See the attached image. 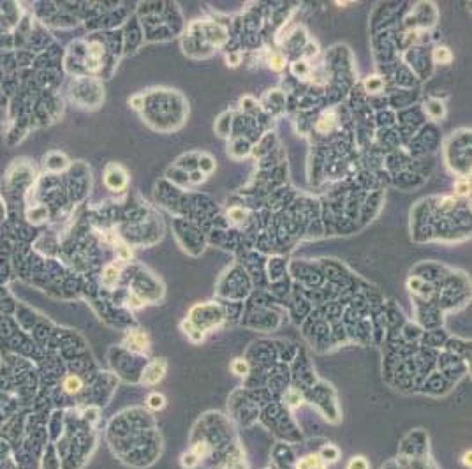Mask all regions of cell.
<instances>
[{
	"label": "cell",
	"mask_w": 472,
	"mask_h": 469,
	"mask_svg": "<svg viewBox=\"0 0 472 469\" xmlns=\"http://www.w3.org/2000/svg\"><path fill=\"white\" fill-rule=\"evenodd\" d=\"M284 401H286V404H288L289 407H298L300 404H302V397L298 395V393L294 392V390H291V392L286 393Z\"/></svg>",
	"instance_id": "8"
},
{
	"label": "cell",
	"mask_w": 472,
	"mask_h": 469,
	"mask_svg": "<svg viewBox=\"0 0 472 469\" xmlns=\"http://www.w3.org/2000/svg\"><path fill=\"white\" fill-rule=\"evenodd\" d=\"M233 372L238 374V376H245L248 372V365L244 360H234L233 362Z\"/></svg>",
	"instance_id": "14"
},
{
	"label": "cell",
	"mask_w": 472,
	"mask_h": 469,
	"mask_svg": "<svg viewBox=\"0 0 472 469\" xmlns=\"http://www.w3.org/2000/svg\"><path fill=\"white\" fill-rule=\"evenodd\" d=\"M127 346L136 351H143L148 348V337L143 332H131L127 335Z\"/></svg>",
	"instance_id": "3"
},
{
	"label": "cell",
	"mask_w": 472,
	"mask_h": 469,
	"mask_svg": "<svg viewBox=\"0 0 472 469\" xmlns=\"http://www.w3.org/2000/svg\"><path fill=\"white\" fill-rule=\"evenodd\" d=\"M118 279V268L115 265H107L103 274V282L106 286H113Z\"/></svg>",
	"instance_id": "6"
},
{
	"label": "cell",
	"mask_w": 472,
	"mask_h": 469,
	"mask_svg": "<svg viewBox=\"0 0 472 469\" xmlns=\"http://www.w3.org/2000/svg\"><path fill=\"white\" fill-rule=\"evenodd\" d=\"M141 102H143V97L141 96H136V97H132V99H131V104L134 108H141Z\"/></svg>",
	"instance_id": "24"
},
{
	"label": "cell",
	"mask_w": 472,
	"mask_h": 469,
	"mask_svg": "<svg viewBox=\"0 0 472 469\" xmlns=\"http://www.w3.org/2000/svg\"><path fill=\"white\" fill-rule=\"evenodd\" d=\"M433 58L437 60V62H449L451 60V53H449L448 48H437L435 51H433Z\"/></svg>",
	"instance_id": "9"
},
{
	"label": "cell",
	"mask_w": 472,
	"mask_h": 469,
	"mask_svg": "<svg viewBox=\"0 0 472 469\" xmlns=\"http://www.w3.org/2000/svg\"><path fill=\"white\" fill-rule=\"evenodd\" d=\"M463 457H465V459H463V462H465V464H471V453H465Z\"/></svg>",
	"instance_id": "26"
},
{
	"label": "cell",
	"mask_w": 472,
	"mask_h": 469,
	"mask_svg": "<svg viewBox=\"0 0 472 469\" xmlns=\"http://www.w3.org/2000/svg\"><path fill=\"white\" fill-rule=\"evenodd\" d=\"M104 182H106L107 187H111L113 191H118V189H122L127 182L125 173H123L118 166H109L106 171V177H104Z\"/></svg>",
	"instance_id": "2"
},
{
	"label": "cell",
	"mask_w": 472,
	"mask_h": 469,
	"mask_svg": "<svg viewBox=\"0 0 472 469\" xmlns=\"http://www.w3.org/2000/svg\"><path fill=\"white\" fill-rule=\"evenodd\" d=\"M129 305L134 307V309H139V307L143 305V300L139 298V296H136L134 293H132V295H129Z\"/></svg>",
	"instance_id": "19"
},
{
	"label": "cell",
	"mask_w": 472,
	"mask_h": 469,
	"mask_svg": "<svg viewBox=\"0 0 472 469\" xmlns=\"http://www.w3.org/2000/svg\"><path fill=\"white\" fill-rule=\"evenodd\" d=\"M469 187H471V185H469L467 180H460V182H458L457 187H455V189H457V193H458V194H462V196H465V194H469V191H471V189H469Z\"/></svg>",
	"instance_id": "18"
},
{
	"label": "cell",
	"mask_w": 472,
	"mask_h": 469,
	"mask_svg": "<svg viewBox=\"0 0 472 469\" xmlns=\"http://www.w3.org/2000/svg\"><path fill=\"white\" fill-rule=\"evenodd\" d=\"M198 462H199V459H198V457H196V455L192 453V452H190V453H183V455H182V466H183V468H194V466L198 464Z\"/></svg>",
	"instance_id": "13"
},
{
	"label": "cell",
	"mask_w": 472,
	"mask_h": 469,
	"mask_svg": "<svg viewBox=\"0 0 472 469\" xmlns=\"http://www.w3.org/2000/svg\"><path fill=\"white\" fill-rule=\"evenodd\" d=\"M83 383L78 376H69L65 381H63V390L67 393H78L81 390Z\"/></svg>",
	"instance_id": "5"
},
{
	"label": "cell",
	"mask_w": 472,
	"mask_h": 469,
	"mask_svg": "<svg viewBox=\"0 0 472 469\" xmlns=\"http://www.w3.org/2000/svg\"><path fill=\"white\" fill-rule=\"evenodd\" d=\"M284 65H286V60H284L282 55H272V58H270V67L273 71H282Z\"/></svg>",
	"instance_id": "10"
},
{
	"label": "cell",
	"mask_w": 472,
	"mask_h": 469,
	"mask_svg": "<svg viewBox=\"0 0 472 469\" xmlns=\"http://www.w3.org/2000/svg\"><path fill=\"white\" fill-rule=\"evenodd\" d=\"M164 372H166V362L164 360H155V362H152L150 365L146 367L141 381L145 383V385H155V383H159L162 379Z\"/></svg>",
	"instance_id": "1"
},
{
	"label": "cell",
	"mask_w": 472,
	"mask_h": 469,
	"mask_svg": "<svg viewBox=\"0 0 472 469\" xmlns=\"http://www.w3.org/2000/svg\"><path fill=\"white\" fill-rule=\"evenodd\" d=\"M322 457L326 460H330V462H335L336 459H338V450H336L335 446H324L322 448Z\"/></svg>",
	"instance_id": "12"
},
{
	"label": "cell",
	"mask_w": 472,
	"mask_h": 469,
	"mask_svg": "<svg viewBox=\"0 0 472 469\" xmlns=\"http://www.w3.org/2000/svg\"><path fill=\"white\" fill-rule=\"evenodd\" d=\"M430 112H432L433 116H441L442 115V106L439 104V102H430Z\"/></svg>",
	"instance_id": "20"
},
{
	"label": "cell",
	"mask_w": 472,
	"mask_h": 469,
	"mask_svg": "<svg viewBox=\"0 0 472 469\" xmlns=\"http://www.w3.org/2000/svg\"><path fill=\"white\" fill-rule=\"evenodd\" d=\"M228 64H231V65H238V64H240V55L238 53L228 55Z\"/></svg>",
	"instance_id": "23"
},
{
	"label": "cell",
	"mask_w": 472,
	"mask_h": 469,
	"mask_svg": "<svg viewBox=\"0 0 472 469\" xmlns=\"http://www.w3.org/2000/svg\"><path fill=\"white\" fill-rule=\"evenodd\" d=\"M298 469H324V460L319 455H308L298 462Z\"/></svg>",
	"instance_id": "4"
},
{
	"label": "cell",
	"mask_w": 472,
	"mask_h": 469,
	"mask_svg": "<svg viewBox=\"0 0 472 469\" xmlns=\"http://www.w3.org/2000/svg\"><path fill=\"white\" fill-rule=\"evenodd\" d=\"M189 335H190V339H192L194 342H199V340H203V332H201V330H198V328L189 330Z\"/></svg>",
	"instance_id": "21"
},
{
	"label": "cell",
	"mask_w": 472,
	"mask_h": 469,
	"mask_svg": "<svg viewBox=\"0 0 472 469\" xmlns=\"http://www.w3.org/2000/svg\"><path fill=\"white\" fill-rule=\"evenodd\" d=\"M208 452H210V448H208V445H206V443H198V445L192 448V453H194L198 459H203V457H206V455H208Z\"/></svg>",
	"instance_id": "15"
},
{
	"label": "cell",
	"mask_w": 472,
	"mask_h": 469,
	"mask_svg": "<svg viewBox=\"0 0 472 469\" xmlns=\"http://www.w3.org/2000/svg\"><path fill=\"white\" fill-rule=\"evenodd\" d=\"M381 85H382L381 80H368V81H366V87L372 88V90H379Z\"/></svg>",
	"instance_id": "22"
},
{
	"label": "cell",
	"mask_w": 472,
	"mask_h": 469,
	"mask_svg": "<svg viewBox=\"0 0 472 469\" xmlns=\"http://www.w3.org/2000/svg\"><path fill=\"white\" fill-rule=\"evenodd\" d=\"M229 469H245V464L242 462V460H238V462H234V464L229 466Z\"/></svg>",
	"instance_id": "25"
},
{
	"label": "cell",
	"mask_w": 472,
	"mask_h": 469,
	"mask_svg": "<svg viewBox=\"0 0 472 469\" xmlns=\"http://www.w3.org/2000/svg\"><path fill=\"white\" fill-rule=\"evenodd\" d=\"M148 406H150L152 409H155V411L162 409V407L166 406L164 395H161V393H152V395L148 397Z\"/></svg>",
	"instance_id": "7"
},
{
	"label": "cell",
	"mask_w": 472,
	"mask_h": 469,
	"mask_svg": "<svg viewBox=\"0 0 472 469\" xmlns=\"http://www.w3.org/2000/svg\"><path fill=\"white\" fill-rule=\"evenodd\" d=\"M333 127V116H322L321 120L317 122V129L321 132H328V129Z\"/></svg>",
	"instance_id": "16"
},
{
	"label": "cell",
	"mask_w": 472,
	"mask_h": 469,
	"mask_svg": "<svg viewBox=\"0 0 472 469\" xmlns=\"http://www.w3.org/2000/svg\"><path fill=\"white\" fill-rule=\"evenodd\" d=\"M117 256L122 259V261H129L131 259V256H132V252H131V249L125 245V243H118L117 245Z\"/></svg>",
	"instance_id": "11"
},
{
	"label": "cell",
	"mask_w": 472,
	"mask_h": 469,
	"mask_svg": "<svg viewBox=\"0 0 472 469\" xmlns=\"http://www.w3.org/2000/svg\"><path fill=\"white\" fill-rule=\"evenodd\" d=\"M347 469H368V464H366V460L363 459V457H354V459L349 462Z\"/></svg>",
	"instance_id": "17"
}]
</instances>
